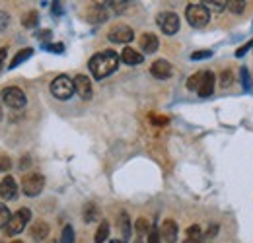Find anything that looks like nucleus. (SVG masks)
I'll use <instances>...</instances> for the list:
<instances>
[{
  "mask_svg": "<svg viewBox=\"0 0 253 243\" xmlns=\"http://www.w3.org/2000/svg\"><path fill=\"white\" fill-rule=\"evenodd\" d=\"M0 119H2V109H0Z\"/></svg>",
  "mask_w": 253,
  "mask_h": 243,
  "instance_id": "c03bdc74",
  "label": "nucleus"
},
{
  "mask_svg": "<svg viewBox=\"0 0 253 243\" xmlns=\"http://www.w3.org/2000/svg\"><path fill=\"white\" fill-rule=\"evenodd\" d=\"M203 4L211 10H214V12H222V10L228 8V0H212V2H203Z\"/></svg>",
  "mask_w": 253,
  "mask_h": 243,
  "instance_id": "393cba45",
  "label": "nucleus"
},
{
  "mask_svg": "<svg viewBox=\"0 0 253 243\" xmlns=\"http://www.w3.org/2000/svg\"><path fill=\"white\" fill-rule=\"evenodd\" d=\"M12 243H24V242H12Z\"/></svg>",
  "mask_w": 253,
  "mask_h": 243,
  "instance_id": "a18cd8bd",
  "label": "nucleus"
},
{
  "mask_svg": "<svg viewBox=\"0 0 253 243\" xmlns=\"http://www.w3.org/2000/svg\"><path fill=\"white\" fill-rule=\"evenodd\" d=\"M134 243H142V240H140V238H138V240H136V242H134Z\"/></svg>",
  "mask_w": 253,
  "mask_h": 243,
  "instance_id": "37998d69",
  "label": "nucleus"
},
{
  "mask_svg": "<svg viewBox=\"0 0 253 243\" xmlns=\"http://www.w3.org/2000/svg\"><path fill=\"white\" fill-rule=\"evenodd\" d=\"M232 82H234L232 72H230V70H224V72H222V86H224V88H228Z\"/></svg>",
  "mask_w": 253,
  "mask_h": 243,
  "instance_id": "2f4dec72",
  "label": "nucleus"
},
{
  "mask_svg": "<svg viewBox=\"0 0 253 243\" xmlns=\"http://www.w3.org/2000/svg\"><path fill=\"white\" fill-rule=\"evenodd\" d=\"M30 236H32L35 242H43V240L49 236V226H47V222H43V220L33 222V226L30 228Z\"/></svg>",
  "mask_w": 253,
  "mask_h": 243,
  "instance_id": "dca6fc26",
  "label": "nucleus"
},
{
  "mask_svg": "<svg viewBox=\"0 0 253 243\" xmlns=\"http://www.w3.org/2000/svg\"><path fill=\"white\" fill-rule=\"evenodd\" d=\"M121 61L125 62V64L134 66V64H140V62L144 61V57H142V53L134 51L132 47H125V49H123V53H121Z\"/></svg>",
  "mask_w": 253,
  "mask_h": 243,
  "instance_id": "f3484780",
  "label": "nucleus"
},
{
  "mask_svg": "<svg viewBox=\"0 0 253 243\" xmlns=\"http://www.w3.org/2000/svg\"><path fill=\"white\" fill-rule=\"evenodd\" d=\"M199 95L201 97H211L214 91V74L212 72H203V82L199 86Z\"/></svg>",
  "mask_w": 253,
  "mask_h": 243,
  "instance_id": "2eb2a0df",
  "label": "nucleus"
},
{
  "mask_svg": "<svg viewBox=\"0 0 253 243\" xmlns=\"http://www.w3.org/2000/svg\"><path fill=\"white\" fill-rule=\"evenodd\" d=\"M150 72H152V76H154V78L166 80V78H169V76H171L173 68H171V64L166 61V59H158L156 62H152Z\"/></svg>",
  "mask_w": 253,
  "mask_h": 243,
  "instance_id": "ddd939ff",
  "label": "nucleus"
},
{
  "mask_svg": "<svg viewBox=\"0 0 253 243\" xmlns=\"http://www.w3.org/2000/svg\"><path fill=\"white\" fill-rule=\"evenodd\" d=\"M37 37H39V39H43V41H45V39H49V37H51V31H49V30H43V31H39V33H37Z\"/></svg>",
  "mask_w": 253,
  "mask_h": 243,
  "instance_id": "4c0bfd02",
  "label": "nucleus"
},
{
  "mask_svg": "<svg viewBox=\"0 0 253 243\" xmlns=\"http://www.w3.org/2000/svg\"><path fill=\"white\" fill-rule=\"evenodd\" d=\"M148 243H162V236H160V230L152 228L150 234H148Z\"/></svg>",
  "mask_w": 253,
  "mask_h": 243,
  "instance_id": "7c9ffc66",
  "label": "nucleus"
},
{
  "mask_svg": "<svg viewBox=\"0 0 253 243\" xmlns=\"http://www.w3.org/2000/svg\"><path fill=\"white\" fill-rule=\"evenodd\" d=\"M53 12H55L57 16H59V14H63V8H61V4H59V2H55V4H53Z\"/></svg>",
  "mask_w": 253,
  "mask_h": 243,
  "instance_id": "a19ab883",
  "label": "nucleus"
},
{
  "mask_svg": "<svg viewBox=\"0 0 253 243\" xmlns=\"http://www.w3.org/2000/svg\"><path fill=\"white\" fill-rule=\"evenodd\" d=\"M158 45H160V41L154 33H142V35H140V49H142L146 55L156 53V51H158Z\"/></svg>",
  "mask_w": 253,
  "mask_h": 243,
  "instance_id": "4468645a",
  "label": "nucleus"
},
{
  "mask_svg": "<svg viewBox=\"0 0 253 243\" xmlns=\"http://www.w3.org/2000/svg\"><path fill=\"white\" fill-rule=\"evenodd\" d=\"M74 91H76L74 90V80H70V78L64 76V74L57 76V78L51 82V93H53L57 99H61V101L72 97Z\"/></svg>",
  "mask_w": 253,
  "mask_h": 243,
  "instance_id": "7ed1b4c3",
  "label": "nucleus"
},
{
  "mask_svg": "<svg viewBox=\"0 0 253 243\" xmlns=\"http://www.w3.org/2000/svg\"><path fill=\"white\" fill-rule=\"evenodd\" d=\"M0 197L4 201H14L18 197V185L14 181L12 175H6L2 181H0Z\"/></svg>",
  "mask_w": 253,
  "mask_h": 243,
  "instance_id": "9d476101",
  "label": "nucleus"
},
{
  "mask_svg": "<svg viewBox=\"0 0 253 243\" xmlns=\"http://www.w3.org/2000/svg\"><path fill=\"white\" fill-rule=\"evenodd\" d=\"M109 243H126V242H123V240H111Z\"/></svg>",
  "mask_w": 253,
  "mask_h": 243,
  "instance_id": "79ce46f5",
  "label": "nucleus"
},
{
  "mask_svg": "<svg viewBox=\"0 0 253 243\" xmlns=\"http://www.w3.org/2000/svg\"><path fill=\"white\" fill-rule=\"evenodd\" d=\"M119 226H121V234H123V242H126L128 238H130V220H128V216L126 212H121L119 214Z\"/></svg>",
  "mask_w": 253,
  "mask_h": 243,
  "instance_id": "6ab92c4d",
  "label": "nucleus"
},
{
  "mask_svg": "<svg viewBox=\"0 0 253 243\" xmlns=\"http://www.w3.org/2000/svg\"><path fill=\"white\" fill-rule=\"evenodd\" d=\"M74 90L82 99H90L92 97V82H90V78L84 76V74H78L74 78Z\"/></svg>",
  "mask_w": 253,
  "mask_h": 243,
  "instance_id": "f8f14e48",
  "label": "nucleus"
},
{
  "mask_svg": "<svg viewBox=\"0 0 253 243\" xmlns=\"http://www.w3.org/2000/svg\"><path fill=\"white\" fill-rule=\"evenodd\" d=\"M37 24H39V14L35 10H30L28 14H24V18H22V26L24 28H35Z\"/></svg>",
  "mask_w": 253,
  "mask_h": 243,
  "instance_id": "412c9836",
  "label": "nucleus"
},
{
  "mask_svg": "<svg viewBox=\"0 0 253 243\" xmlns=\"http://www.w3.org/2000/svg\"><path fill=\"white\" fill-rule=\"evenodd\" d=\"M49 243H57V242H49Z\"/></svg>",
  "mask_w": 253,
  "mask_h": 243,
  "instance_id": "49530a36",
  "label": "nucleus"
},
{
  "mask_svg": "<svg viewBox=\"0 0 253 243\" xmlns=\"http://www.w3.org/2000/svg\"><path fill=\"white\" fill-rule=\"evenodd\" d=\"M201 82H203V72H197V74H193L189 80H187V88H189L191 91L199 90Z\"/></svg>",
  "mask_w": 253,
  "mask_h": 243,
  "instance_id": "a878e982",
  "label": "nucleus"
},
{
  "mask_svg": "<svg viewBox=\"0 0 253 243\" xmlns=\"http://www.w3.org/2000/svg\"><path fill=\"white\" fill-rule=\"evenodd\" d=\"M203 240V234H201V228L195 224V226H189L187 228V242L185 243H199Z\"/></svg>",
  "mask_w": 253,
  "mask_h": 243,
  "instance_id": "5701e85b",
  "label": "nucleus"
},
{
  "mask_svg": "<svg viewBox=\"0 0 253 243\" xmlns=\"http://www.w3.org/2000/svg\"><path fill=\"white\" fill-rule=\"evenodd\" d=\"M45 49L51 51V53H63L64 45L63 43H51V45H45Z\"/></svg>",
  "mask_w": 253,
  "mask_h": 243,
  "instance_id": "473e14b6",
  "label": "nucleus"
},
{
  "mask_svg": "<svg viewBox=\"0 0 253 243\" xmlns=\"http://www.w3.org/2000/svg\"><path fill=\"white\" fill-rule=\"evenodd\" d=\"M242 84H244V88H246V90H250V72H248V68H246V66L242 68Z\"/></svg>",
  "mask_w": 253,
  "mask_h": 243,
  "instance_id": "f704fd0d",
  "label": "nucleus"
},
{
  "mask_svg": "<svg viewBox=\"0 0 253 243\" xmlns=\"http://www.w3.org/2000/svg\"><path fill=\"white\" fill-rule=\"evenodd\" d=\"M109 238V222H99V228H97V232H95V238L94 242L95 243H103L105 240Z\"/></svg>",
  "mask_w": 253,
  "mask_h": 243,
  "instance_id": "aec40b11",
  "label": "nucleus"
},
{
  "mask_svg": "<svg viewBox=\"0 0 253 243\" xmlns=\"http://www.w3.org/2000/svg\"><path fill=\"white\" fill-rule=\"evenodd\" d=\"M134 228H136V232H138V236H144V234H150V230H152V226H150V222H148L146 218H138V220L134 222Z\"/></svg>",
  "mask_w": 253,
  "mask_h": 243,
  "instance_id": "b1692460",
  "label": "nucleus"
},
{
  "mask_svg": "<svg viewBox=\"0 0 253 243\" xmlns=\"http://www.w3.org/2000/svg\"><path fill=\"white\" fill-rule=\"evenodd\" d=\"M32 55H33L32 47H26V49H22V51H20V53H18V55L12 59V62H10V66H8V68H18L22 62H26L28 59H30V57H32Z\"/></svg>",
  "mask_w": 253,
  "mask_h": 243,
  "instance_id": "a211bd4d",
  "label": "nucleus"
},
{
  "mask_svg": "<svg viewBox=\"0 0 253 243\" xmlns=\"http://www.w3.org/2000/svg\"><path fill=\"white\" fill-rule=\"evenodd\" d=\"M158 26L166 35H175L179 30V16L173 12H162L158 16Z\"/></svg>",
  "mask_w": 253,
  "mask_h": 243,
  "instance_id": "0eeeda50",
  "label": "nucleus"
},
{
  "mask_svg": "<svg viewBox=\"0 0 253 243\" xmlns=\"http://www.w3.org/2000/svg\"><path fill=\"white\" fill-rule=\"evenodd\" d=\"M150 119H152L154 122H158V124H166V122H168L166 117H156V115H150Z\"/></svg>",
  "mask_w": 253,
  "mask_h": 243,
  "instance_id": "58836bf2",
  "label": "nucleus"
},
{
  "mask_svg": "<svg viewBox=\"0 0 253 243\" xmlns=\"http://www.w3.org/2000/svg\"><path fill=\"white\" fill-rule=\"evenodd\" d=\"M132 37H134V31L130 30L128 26H115L113 30L107 33V39L111 41V43H128V41H132Z\"/></svg>",
  "mask_w": 253,
  "mask_h": 243,
  "instance_id": "6e6552de",
  "label": "nucleus"
},
{
  "mask_svg": "<svg viewBox=\"0 0 253 243\" xmlns=\"http://www.w3.org/2000/svg\"><path fill=\"white\" fill-rule=\"evenodd\" d=\"M107 6L105 4H92L90 8H88V12H86V18H88V22H92V24H101V22H105L107 20Z\"/></svg>",
  "mask_w": 253,
  "mask_h": 243,
  "instance_id": "9b49d317",
  "label": "nucleus"
},
{
  "mask_svg": "<svg viewBox=\"0 0 253 243\" xmlns=\"http://www.w3.org/2000/svg\"><path fill=\"white\" fill-rule=\"evenodd\" d=\"M45 187V177L41 173H28L24 175V181H22V191L28 195V197H37Z\"/></svg>",
  "mask_w": 253,
  "mask_h": 243,
  "instance_id": "423d86ee",
  "label": "nucleus"
},
{
  "mask_svg": "<svg viewBox=\"0 0 253 243\" xmlns=\"http://www.w3.org/2000/svg\"><path fill=\"white\" fill-rule=\"evenodd\" d=\"M185 18H187L189 26L201 30V28H205V26L209 24L211 12H209V8H207L203 2H199V4H189L187 10H185Z\"/></svg>",
  "mask_w": 253,
  "mask_h": 243,
  "instance_id": "f03ea898",
  "label": "nucleus"
},
{
  "mask_svg": "<svg viewBox=\"0 0 253 243\" xmlns=\"http://www.w3.org/2000/svg\"><path fill=\"white\" fill-rule=\"evenodd\" d=\"M8 22H10V18H8V14H4V12H0V31H4L8 28Z\"/></svg>",
  "mask_w": 253,
  "mask_h": 243,
  "instance_id": "e433bc0d",
  "label": "nucleus"
},
{
  "mask_svg": "<svg viewBox=\"0 0 253 243\" xmlns=\"http://www.w3.org/2000/svg\"><path fill=\"white\" fill-rule=\"evenodd\" d=\"M6 53H8V49H6V47H0V66L4 64V59H6Z\"/></svg>",
  "mask_w": 253,
  "mask_h": 243,
  "instance_id": "ea45409f",
  "label": "nucleus"
},
{
  "mask_svg": "<svg viewBox=\"0 0 253 243\" xmlns=\"http://www.w3.org/2000/svg\"><path fill=\"white\" fill-rule=\"evenodd\" d=\"M228 10H232L236 14H242L246 10V2L244 0H228Z\"/></svg>",
  "mask_w": 253,
  "mask_h": 243,
  "instance_id": "bb28decb",
  "label": "nucleus"
},
{
  "mask_svg": "<svg viewBox=\"0 0 253 243\" xmlns=\"http://www.w3.org/2000/svg\"><path fill=\"white\" fill-rule=\"evenodd\" d=\"M252 47H253V39H252V41H248L246 45H242V47L236 51V57H244V55L248 53V49H252Z\"/></svg>",
  "mask_w": 253,
  "mask_h": 243,
  "instance_id": "c9c22d12",
  "label": "nucleus"
},
{
  "mask_svg": "<svg viewBox=\"0 0 253 243\" xmlns=\"http://www.w3.org/2000/svg\"><path fill=\"white\" fill-rule=\"evenodd\" d=\"M90 72L94 74L95 80H103L107 78L109 74H113L119 66V55L111 49H105V51H99L97 55H94L90 59Z\"/></svg>",
  "mask_w": 253,
  "mask_h": 243,
  "instance_id": "f257e3e1",
  "label": "nucleus"
},
{
  "mask_svg": "<svg viewBox=\"0 0 253 243\" xmlns=\"http://www.w3.org/2000/svg\"><path fill=\"white\" fill-rule=\"evenodd\" d=\"M177 234H179V228H177L175 220H171V218L164 220V224H162V228H160L162 240L166 243H175L177 242Z\"/></svg>",
  "mask_w": 253,
  "mask_h": 243,
  "instance_id": "1a4fd4ad",
  "label": "nucleus"
},
{
  "mask_svg": "<svg viewBox=\"0 0 253 243\" xmlns=\"http://www.w3.org/2000/svg\"><path fill=\"white\" fill-rule=\"evenodd\" d=\"M212 57V51H197L191 55V61H201V59H209Z\"/></svg>",
  "mask_w": 253,
  "mask_h": 243,
  "instance_id": "c756f323",
  "label": "nucleus"
},
{
  "mask_svg": "<svg viewBox=\"0 0 253 243\" xmlns=\"http://www.w3.org/2000/svg\"><path fill=\"white\" fill-rule=\"evenodd\" d=\"M97 216H99V210H97V206H95L94 202H90V204L84 206V222H88V224L95 222Z\"/></svg>",
  "mask_w": 253,
  "mask_h": 243,
  "instance_id": "4be33fe9",
  "label": "nucleus"
},
{
  "mask_svg": "<svg viewBox=\"0 0 253 243\" xmlns=\"http://www.w3.org/2000/svg\"><path fill=\"white\" fill-rule=\"evenodd\" d=\"M0 95H2V101H4L8 107H12V109H22V107L28 103L26 93L20 90V88H16V86L4 88Z\"/></svg>",
  "mask_w": 253,
  "mask_h": 243,
  "instance_id": "39448f33",
  "label": "nucleus"
},
{
  "mask_svg": "<svg viewBox=\"0 0 253 243\" xmlns=\"http://www.w3.org/2000/svg\"><path fill=\"white\" fill-rule=\"evenodd\" d=\"M61 243H74V230H72V226H64L63 228Z\"/></svg>",
  "mask_w": 253,
  "mask_h": 243,
  "instance_id": "c85d7f7f",
  "label": "nucleus"
},
{
  "mask_svg": "<svg viewBox=\"0 0 253 243\" xmlns=\"http://www.w3.org/2000/svg\"><path fill=\"white\" fill-rule=\"evenodd\" d=\"M32 220V212L28 208H20L16 214H12L8 226H6V234L8 236H16L20 232H24V228L28 226V222Z\"/></svg>",
  "mask_w": 253,
  "mask_h": 243,
  "instance_id": "20e7f679",
  "label": "nucleus"
},
{
  "mask_svg": "<svg viewBox=\"0 0 253 243\" xmlns=\"http://www.w3.org/2000/svg\"><path fill=\"white\" fill-rule=\"evenodd\" d=\"M10 218H12V214L8 210V206L0 204V228H6L8 222H10Z\"/></svg>",
  "mask_w": 253,
  "mask_h": 243,
  "instance_id": "cd10ccee",
  "label": "nucleus"
},
{
  "mask_svg": "<svg viewBox=\"0 0 253 243\" xmlns=\"http://www.w3.org/2000/svg\"><path fill=\"white\" fill-rule=\"evenodd\" d=\"M10 167H12V162H10L6 156H0V173H2V171H8Z\"/></svg>",
  "mask_w": 253,
  "mask_h": 243,
  "instance_id": "72a5a7b5",
  "label": "nucleus"
}]
</instances>
